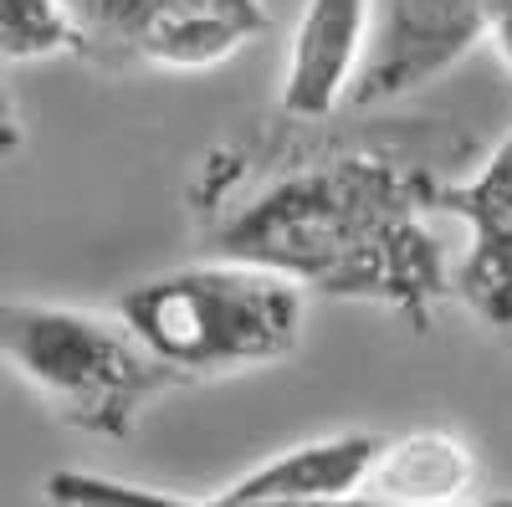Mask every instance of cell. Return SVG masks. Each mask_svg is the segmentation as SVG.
Here are the masks:
<instances>
[{
	"label": "cell",
	"instance_id": "cell-1",
	"mask_svg": "<svg viewBox=\"0 0 512 507\" xmlns=\"http://www.w3.org/2000/svg\"><path fill=\"white\" fill-rule=\"evenodd\" d=\"M436 185L379 154H333L282 175L210 231V262L277 272L323 298H354L425 328L446 262L425 210Z\"/></svg>",
	"mask_w": 512,
	"mask_h": 507
},
{
	"label": "cell",
	"instance_id": "cell-2",
	"mask_svg": "<svg viewBox=\"0 0 512 507\" xmlns=\"http://www.w3.org/2000/svg\"><path fill=\"white\" fill-rule=\"evenodd\" d=\"M118 323L185 385L287 359L303 333V287L262 267L200 262L123 292Z\"/></svg>",
	"mask_w": 512,
	"mask_h": 507
},
{
	"label": "cell",
	"instance_id": "cell-3",
	"mask_svg": "<svg viewBox=\"0 0 512 507\" xmlns=\"http://www.w3.org/2000/svg\"><path fill=\"white\" fill-rule=\"evenodd\" d=\"M0 369L88 436H128L159 390L180 385L118 318L26 298H0Z\"/></svg>",
	"mask_w": 512,
	"mask_h": 507
},
{
	"label": "cell",
	"instance_id": "cell-4",
	"mask_svg": "<svg viewBox=\"0 0 512 507\" xmlns=\"http://www.w3.org/2000/svg\"><path fill=\"white\" fill-rule=\"evenodd\" d=\"M72 11L113 52L169 72L216 67L267 31L262 0H72Z\"/></svg>",
	"mask_w": 512,
	"mask_h": 507
},
{
	"label": "cell",
	"instance_id": "cell-5",
	"mask_svg": "<svg viewBox=\"0 0 512 507\" xmlns=\"http://www.w3.org/2000/svg\"><path fill=\"white\" fill-rule=\"evenodd\" d=\"M502 0H374L369 62L354 82V108L390 103L446 72L477 36H487Z\"/></svg>",
	"mask_w": 512,
	"mask_h": 507
},
{
	"label": "cell",
	"instance_id": "cell-6",
	"mask_svg": "<svg viewBox=\"0 0 512 507\" xmlns=\"http://www.w3.org/2000/svg\"><path fill=\"white\" fill-rule=\"evenodd\" d=\"M431 210H451L472 231L456 292L487 328L512 333V134L466 185H436Z\"/></svg>",
	"mask_w": 512,
	"mask_h": 507
},
{
	"label": "cell",
	"instance_id": "cell-7",
	"mask_svg": "<svg viewBox=\"0 0 512 507\" xmlns=\"http://www.w3.org/2000/svg\"><path fill=\"white\" fill-rule=\"evenodd\" d=\"M369 31H374V0H308L287 52L282 113L328 118L338 103H349L369 62V41H374Z\"/></svg>",
	"mask_w": 512,
	"mask_h": 507
},
{
	"label": "cell",
	"instance_id": "cell-8",
	"mask_svg": "<svg viewBox=\"0 0 512 507\" xmlns=\"http://www.w3.org/2000/svg\"><path fill=\"white\" fill-rule=\"evenodd\" d=\"M379 451H384V441L369 431L308 441V446H292V451L262 461V467H251L246 477H236L226 487V497L241 507H338L364 492Z\"/></svg>",
	"mask_w": 512,
	"mask_h": 507
},
{
	"label": "cell",
	"instance_id": "cell-9",
	"mask_svg": "<svg viewBox=\"0 0 512 507\" xmlns=\"http://www.w3.org/2000/svg\"><path fill=\"white\" fill-rule=\"evenodd\" d=\"M477 461L446 431H410L400 441H384L374 472L359 497L374 507H456L472 502Z\"/></svg>",
	"mask_w": 512,
	"mask_h": 507
},
{
	"label": "cell",
	"instance_id": "cell-10",
	"mask_svg": "<svg viewBox=\"0 0 512 507\" xmlns=\"http://www.w3.org/2000/svg\"><path fill=\"white\" fill-rule=\"evenodd\" d=\"M88 47L67 0H0V62H47Z\"/></svg>",
	"mask_w": 512,
	"mask_h": 507
},
{
	"label": "cell",
	"instance_id": "cell-11",
	"mask_svg": "<svg viewBox=\"0 0 512 507\" xmlns=\"http://www.w3.org/2000/svg\"><path fill=\"white\" fill-rule=\"evenodd\" d=\"M47 502L52 507H241L226 492L180 497V492H159V487L118 482V477H103V472H77V467H62V472L47 477ZM338 507H374V502L354 497V502H338Z\"/></svg>",
	"mask_w": 512,
	"mask_h": 507
},
{
	"label": "cell",
	"instance_id": "cell-12",
	"mask_svg": "<svg viewBox=\"0 0 512 507\" xmlns=\"http://www.w3.org/2000/svg\"><path fill=\"white\" fill-rule=\"evenodd\" d=\"M487 36H492V47H497V57H502V67L512 72V0H502V11L492 16V26H487Z\"/></svg>",
	"mask_w": 512,
	"mask_h": 507
},
{
	"label": "cell",
	"instance_id": "cell-13",
	"mask_svg": "<svg viewBox=\"0 0 512 507\" xmlns=\"http://www.w3.org/2000/svg\"><path fill=\"white\" fill-rule=\"evenodd\" d=\"M11 149H21V129L16 123H0V154H11Z\"/></svg>",
	"mask_w": 512,
	"mask_h": 507
},
{
	"label": "cell",
	"instance_id": "cell-14",
	"mask_svg": "<svg viewBox=\"0 0 512 507\" xmlns=\"http://www.w3.org/2000/svg\"><path fill=\"white\" fill-rule=\"evenodd\" d=\"M456 507H512V497H482V502H456Z\"/></svg>",
	"mask_w": 512,
	"mask_h": 507
},
{
	"label": "cell",
	"instance_id": "cell-15",
	"mask_svg": "<svg viewBox=\"0 0 512 507\" xmlns=\"http://www.w3.org/2000/svg\"><path fill=\"white\" fill-rule=\"evenodd\" d=\"M0 123H16V118H11V98H6V88H0Z\"/></svg>",
	"mask_w": 512,
	"mask_h": 507
}]
</instances>
